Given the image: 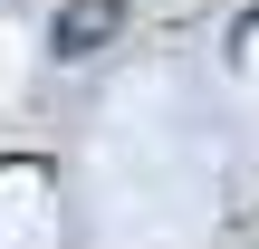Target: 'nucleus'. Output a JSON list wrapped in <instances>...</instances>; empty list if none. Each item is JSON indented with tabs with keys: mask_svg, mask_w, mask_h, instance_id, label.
I'll use <instances>...</instances> for the list:
<instances>
[{
	"mask_svg": "<svg viewBox=\"0 0 259 249\" xmlns=\"http://www.w3.org/2000/svg\"><path fill=\"white\" fill-rule=\"evenodd\" d=\"M106 29H115V0H77L58 38H67V58H87V38H106Z\"/></svg>",
	"mask_w": 259,
	"mask_h": 249,
	"instance_id": "f257e3e1",
	"label": "nucleus"
}]
</instances>
